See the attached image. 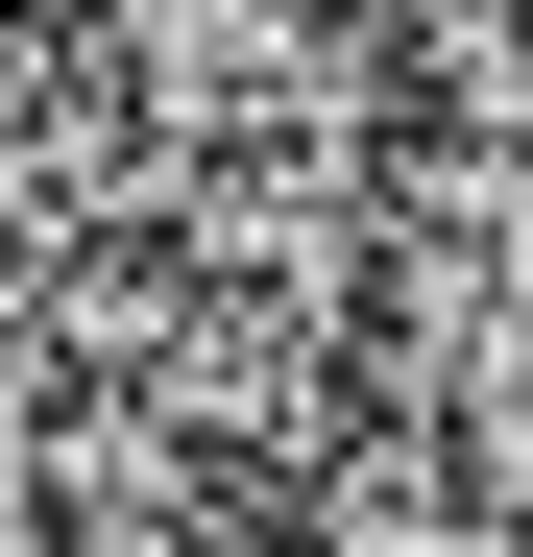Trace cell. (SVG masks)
<instances>
[{"label": "cell", "mask_w": 533, "mask_h": 557, "mask_svg": "<svg viewBox=\"0 0 533 557\" xmlns=\"http://www.w3.org/2000/svg\"><path fill=\"white\" fill-rule=\"evenodd\" d=\"M436 243H485L509 292H533V122H485L461 170H436Z\"/></svg>", "instance_id": "cell-1"}]
</instances>
